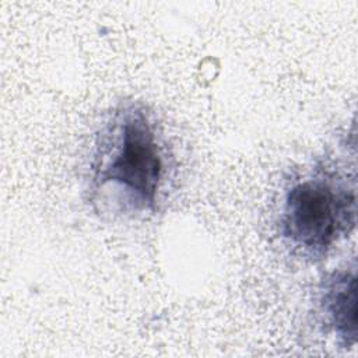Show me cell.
<instances>
[{
    "mask_svg": "<svg viewBox=\"0 0 358 358\" xmlns=\"http://www.w3.org/2000/svg\"><path fill=\"white\" fill-rule=\"evenodd\" d=\"M317 309L322 323L344 348L357 343V266L329 273L317 289Z\"/></svg>",
    "mask_w": 358,
    "mask_h": 358,
    "instance_id": "3957f363",
    "label": "cell"
},
{
    "mask_svg": "<svg viewBox=\"0 0 358 358\" xmlns=\"http://www.w3.org/2000/svg\"><path fill=\"white\" fill-rule=\"evenodd\" d=\"M355 222V171L317 161L285 183L277 227L282 242L299 257L322 260L354 231Z\"/></svg>",
    "mask_w": 358,
    "mask_h": 358,
    "instance_id": "7a4b0ae2",
    "label": "cell"
},
{
    "mask_svg": "<svg viewBox=\"0 0 358 358\" xmlns=\"http://www.w3.org/2000/svg\"><path fill=\"white\" fill-rule=\"evenodd\" d=\"M168 172L158 124L137 101L116 105L99 126L87 175V201L105 220H136L157 210Z\"/></svg>",
    "mask_w": 358,
    "mask_h": 358,
    "instance_id": "6da1fadb",
    "label": "cell"
}]
</instances>
